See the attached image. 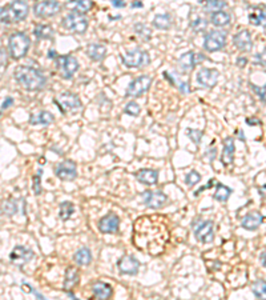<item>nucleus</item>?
Instances as JSON below:
<instances>
[{"mask_svg": "<svg viewBox=\"0 0 266 300\" xmlns=\"http://www.w3.org/2000/svg\"><path fill=\"white\" fill-rule=\"evenodd\" d=\"M14 78L16 83L20 84L27 91H39L46 87L47 78L42 71L30 67V66H19L14 71Z\"/></svg>", "mask_w": 266, "mask_h": 300, "instance_id": "1", "label": "nucleus"}, {"mask_svg": "<svg viewBox=\"0 0 266 300\" xmlns=\"http://www.w3.org/2000/svg\"><path fill=\"white\" fill-rule=\"evenodd\" d=\"M28 16V4L23 0L11 1L10 4L1 7L0 12V20L3 24H14L21 21Z\"/></svg>", "mask_w": 266, "mask_h": 300, "instance_id": "2", "label": "nucleus"}, {"mask_svg": "<svg viewBox=\"0 0 266 300\" xmlns=\"http://www.w3.org/2000/svg\"><path fill=\"white\" fill-rule=\"evenodd\" d=\"M31 47V39L30 36L21 31H16L11 33L8 37V51H10L11 58L19 60L24 58Z\"/></svg>", "mask_w": 266, "mask_h": 300, "instance_id": "3", "label": "nucleus"}, {"mask_svg": "<svg viewBox=\"0 0 266 300\" xmlns=\"http://www.w3.org/2000/svg\"><path fill=\"white\" fill-rule=\"evenodd\" d=\"M121 62L126 68H140V67H144V66H148L151 63V56L144 50L135 48V50H129L124 55H121Z\"/></svg>", "mask_w": 266, "mask_h": 300, "instance_id": "4", "label": "nucleus"}, {"mask_svg": "<svg viewBox=\"0 0 266 300\" xmlns=\"http://www.w3.org/2000/svg\"><path fill=\"white\" fill-rule=\"evenodd\" d=\"M62 24L65 30L68 31H72L75 33H80L83 35L84 32L88 30V20L87 17L80 14L78 11H71L69 14L64 16L63 20H62Z\"/></svg>", "mask_w": 266, "mask_h": 300, "instance_id": "5", "label": "nucleus"}, {"mask_svg": "<svg viewBox=\"0 0 266 300\" xmlns=\"http://www.w3.org/2000/svg\"><path fill=\"white\" fill-rule=\"evenodd\" d=\"M226 32L222 30H213L209 31L203 37V48L208 52H217L221 51L226 44Z\"/></svg>", "mask_w": 266, "mask_h": 300, "instance_id": "6", "label": "nucleus"}, {"mask_svg": "<svg viewBox=\"0 0 266 300\" xmlns=\"http://www.w3.org/2000/svg\"><path fill=\"white\" fill-rule=\"evenodd\" d=\"M55 104L59 105L60 111L65 114V112H75L81 108V100L78 98L76 94L73 92H69V91H65V92H62L60 95L53 100Z\"/></svg>", "mask_w": 266, "mask_h": 300, "instance_id": "7", "label": "nucleus"}, {"mask_svg": "<svg viewBox=\"0 0 266 300\" xmlns=\"http://www.w3.org/2000/svg\"><path fill=\"white\" fill-rule=\"evenodd\" d=\"M56 68L63 79H71L78 69V59L72 55H62L56 59Z\"/></svg>", "mask_w": 266, "mask_h": 300, "instance_id": "8", "label": "nucleus"}, {"mask_svg": "<svg viewBox=\"0 0 266 300\" xmlns=\"http://www.w3.org/2000/svg\"><path fill=\"white\" fill-rule=\"evenodd\" d=\"M152 84V76L149 75H141L133 79L126 88V96L128 98H139L142 94H145L149 90Z\"/></svg>", "mask_w": 266, "mask_h": 300, "instance_id": "9", "label": "nucleus"}, {"mask_svg": "<svg viewBox=\"0 0 266 300\" xmlns=\"http://www.w3.org/2000/svg\"><path fill=\"white\" fill-rule=\"evenodd\" d=\"M62 10V4L59 1L51 0V1H36L33 4V12L36 17L40 19H47L58 15Z\"/></svg>", "mask_w": 266, "mask_h": 300, "instance_id": "10", "label": "nucleus"}, {"mask_svg": "<svg viewBox=\"0 0 266 300\" xmlns=\"http://www.w3.org/2000/svg\"><path fill=\"white\" fill-rule=\"evenodd\" d=\"M219 72L216 68H206L203 67L197 71L196 75V82L203 88H213L219 83Z\"/></svg>", "mask_w": 266, "mask_h": 300, "instance_id": "11", "label": "nucleus"}, {"mask_svg": "<svg viewBox=\"0 0 266 300\" xmlns=\"http://www.w3.org/2000/svg\"><path fill=\"white\" fill-rule=\"evenodd\" d=\"M55 175L63 182H72L78 178V167L72 160H63L55 166Z\"/></svg>", "mask_w": 266, "mask_h": 300, "instance_id": "12", "label": "nucleus"}, {"mask_svg": "<svg viewBox=\"0 0 266 300\" xmlns=\"http://www.w3.org/2000/svg\"><path fill=\"white\" fill-rule=\"evenodd\" d=\"M203 60H205V56H203V53L189 51V52L183 53V55L177 59V64L183 72H190L192 69H194L196 66L203 63Z\"/></svg>", "mask_w": 266, "mask_h": 300, "instance_id": "13", "label": "nucleus"}, {"mask_svg": "<svg viewBox=\"0 0 266 300\" xmlns=\"http://www.w3.org/2000/svg\"><path fill=\"white\" fill-rule=\"evenodd\" d=\"M32 258H33V251L31 248H27L24 246H16L10 253L11 263L15 264L16 267H20V268L30 263Z\"/></svg>", "mask_w": 266, "mask_h": 300, "instance_id": "14", "label": "nucleus"}, {"mask_svg": "<svg viewBox=\"0 0 266 300\" xmlns=\"http://www.w3.org/2000/svg\"><path fill=\"white\" fill-rule=\"evenodd\" d=\"M194 236L201 243H212L214 240V227L212 220L199 221L197 226H193Z\"/></svg>", "mask_w": 266, "mask_h": 300, "instance_id": "15", "label": "nucleus"}, {"mask_svg": "<svg viewBox=\"0 0 266 300\" xmlns=\"http://www.w3.org/2000/svg\"><path fill=\"white\" fill-rule=\"evenodd\" d=\"M142 199L146 207H149L152 210H158L167 204L168 196L161 191H145L142 192Z\"/></svg>", "mask_w": 266, "mask_h": 300, "instance_id": "16", "label": "nucleus"}, {"mask_svg": "<svg viewBox=\"0 0 266 300\" xmlns=\"http://www.w3.org/2000/svg\"><path fill=\"white\" fill-rule=\"evenodd\" d=\"M120 227V217L116 214H108L99 220V230L103 233H116Z\"/></svg>", "mask_w": 266, "mask_h": 300, "instance_id": "17", "label": "nucleus"}, {"mask_svg": "<svg viewBox=\"0 0 266 300\" xmlns=\"http://www.w3.org/2000/svg\"><path fill=\"white\" fill-rule=\"evenodd\" d=\"M117 268L120 271V274L124 275H136L140 268V262L131 255H126L117 262Z\"/></svg>", "mask_w": 266, "mask_h": 300, "instance_id": "18", "label": "nucleus"}, {"mask_svg": "<svg viewBox=\"0 0 266 300\" xmlns=\"http://www.w3.org/2000/svg\"><path fill=\"white\" fill-rule=\"evenodd\" d=\"M233 44L242 52H250L253 48V40L249 30H241L233 36Z\"/></svg>", "mask_w": 266, "mask_h": 300, "instance_id": "19", "label": "nucleus"}, {"mask_svg": "<svg viewBox=\"0 0 266 300\" xmlns=\"http://www.w3.org/2000/svg\"><path fill=\"white\" fill-rule=\"evenodd\" d=\"M249 21L253 26H262L266 33V5H251L249 10Z\"/></svg>", "mask_w": 266, "mask_h": 300, "instance_id": "20", "label": "nucleus"}, {"mask_svg": "<svg viewBox=\"0 0 266 300\" xmlns=\"http://www.w3.org/2000/svg\"><path fill=\"white\" fill-rule=\"evenodd\" d=\"M264 221V216L260 212H249L248 215L244 216V219L241 220V227L244 230H248V231H256L260 228V226Z\"/></svg>", "mask_w": 266, "mask_h": 300, "instance_id": "21", "label": "nucleus"}, {"mask_svg": "<svg viewBox=\"0 0 266 300\" xmlns=\"http://www.w3.org/2000/svg\"><path fill=\"white\" fill-rule=\"evenodd\" d=\"M92 292L99 300H110L112 298L113 290H112L110 284L101 282V280H97L92 284Z\"/></svg>", "mask_w": 266, "mask_h": 300, "instance_id": "22", "label": "nucleus"}, {"mask_svg": "<svg viewBox=\"0 0 266 300\" xmlns=\"http://www.w3.org/2000/svg\"><path fill=\"white\" fill-rule=\"evenodd\" d=\"M135 176L141 184L153 185L157 184V182H158V172H157L156 169L142 168L140 171H137Z\"/></svg>", "mask_w": 266, "mask_h": 300, "instance_id": "23", "label": "nucleus"}, {"mask_svg": "<svg viewBox=\"0 0 266 300\" xmlns=\"http://www.w3.org/2000/svg\"><path fill=\"white\" fill-rule=\"evenodd\" d=\"M85 53L88 55V58L94 62H101L107 55V48L104 44L100 43H91L85 48Z\"/></svg>", "mask_w": 266, "mask_h": 300, "instance_id": "24", "label": "nucleus"}, {"mask_svg": "<svg viewBox=\"0 0 266 300\" xmlns=\"http://www.w3.org/2000/svg\"><path fill=\"white\" fill-rule=\"evenodd\" d=\"M235 140L232 137H226L224 140V150H222V155H221V163L224 166H229L233 163L235 160Z\"/></svg>", "mask_w": 266, "mask_h": 300, "instance_id": "25", "label": "nucleus"}, {"mask_svg": "<svg viewBox=\"0 0 266 300\" xmlns=\"http://www.w3.org/2000/svg\"><path fill=\"white\" fill-rule=\"evenodd\" d=\"M55 120V116L49 112V111H40L36 115L30 116V123L32 126H47L51 124Z\"/></svg>", "mask_w": 266, "mask_h": 300, "instance_id": "26", "label": "nucleus"}, {"mask_svg": "<svg viewBox=\"0 0 266 300\" xmlns=\"http://www.w3.org/2000/svg\"><path fill=\"white\" fill-rule=\"evenodd\" d=\"M78 279H80V272L78 268L75 267H68L65 269V278H64V290L71 291L75 284H78Z\"/></svg>", "mask_w": 266, "mask_h": 300, "instance_id": "27", "label": "nucleus"}, {"mask_svg": "<svg viewBox=\"0 0 266 300\" xmlns=\"http://www.w3.org/2000/svg\"><path fill=\"white\" fill-rule=\"evenodd\" d=\"M230 20H232V16L226 11H217V12L210 14V23L216 27L228 26L230 24Z\"/></svg>", "mask_w": 266, "mask_h": 300, "instance_id": "28", "label": "nucleus"}, {"mask_svg": "<svg viewBox=\"0 0 266 300\" xmlns=\"http://www.w3.org/2000/svg\"><path fill=\"white\" fill-rule=\"evenodd\" d=\"M73 260L78 266H88L92 262V252L87 247H83L78 250L73 255Z\"/></svg>", "mask_w": 266, "mask_h": 300, "instance_id": "29", "label": "nucleus"}, {"mask_svg": "<svg viewBox=\"0 0 266 300\" xmlns=\"http://www.w3.org/2000/svg\"><path fill=\"white\" fill-rule=\"evenodd\" d=\"M172 24L173 20L171 14H157L153 17V26L156 27L157 30H169Z\"/></svg>", "mask_w": 266, "mask_h": 300, "instance_id": "30", "label": "nucleus"}, {"mask_svg": "<svg viewBox=\"0 0 266 300\" xmlns=\"http://www.w3.org/2000/svg\"><path fill=\"white\" fill-rule=\"evenodd\" d=\"M33 35L37 39H51L53 36V28L48 24H37L33 28Z\"/></svg>", "mask_w": 266, "mask_h": 300, "instance_id": "31", "label": "nucleus"}, {"mask_svg": "<svg viewBox=\"0 0 266 300\" xmlns=\"http://www.w3.org/2000/svg\"><path fill=\"white\" fill-rule=\"evenodd\" d=\"M251 291L257 299L266 300V280L257 279L251 285Z\"/></svg>", "mask_w": 266, "mask_h": 300, "instance_id": "32", "label": "nucleus"}, {"mask_svg": "<svg viewBox=\"0 0 266 300\" xmlns=\"http://www.w3.org/2000/svg\"><path fill=\"white\" fill-rule=\"evenodd\" d=\"M216 187H217V190H216V194H214V199L225 203L226 200L229 199V196L232 195L233 190L229 188V187H226V185H224L222 183H217Z\"/></svg>", "mask_w": 266, "mask_h": 300, "instance_id": "33", "label": "nucleus"}, {"mask_svg": "<svg viewBox=\"0 0 266 300\" xmlns=\"http://www.w3.org/2000/svg\"><path fill=\"white\" fill-rule=\"evenodd\" d=\"M75 212V205L71 201H63L59 208V217L63 221H67Z\"/></svg>", "mask_w": 266, "mask_h": 300, "instance_id": "34", "label": "nucleus"}, {"mask_svg": "<svg viewBox=\"0 0 266 300\" xmlns=\"http://www.w3.org/2000/svg\"><path fill=\"white\" fill-rule=\"evenodd\" d=\"M69 3L75 5L73 11H78L80 14H83V15L94 8V3L89 1V0H73V1H69Z\"/></svg>", "mask_w": 266, "mask_h": 300, "instance_id": "35", "label": "nucleus"}, {"mask_svg": "<svg viewBox=\"0 0 266 300\" xmlns=\"http://www.w3.org/2000/svg\"><path fill=\"white\" fill-rule=\"evenodd\" d=\"M189 23H190V27L193 28V31L196 32L205 31L206 27H208V20L200 15H197L196 17H190V21H189Z\"/></svg>", "mask_w": 266, "mask_h": 300, "instance_id": "36", "label": "nucleus"}, {"mask_svg": "<svg viewBox=\"0 0 266 300\" xmlns=\"http://www.w3.org/2000/svg\"><path fill=\"white\" fill-rule=\"evenodd\" d=\"M133 30H135L136 33H137L141 39H144L145 42L152 37V30L146 26V24H144V23H136L135 26H133Z\"/></svg>", "mask_w": 266, "mask_h": 300, "instance_id": "37", "label": "nucleus"}, {"mask_svg": "<svg viewBox=\"0 0 266 300\" xmlns=\"http://www.w3.org/2000/svg\"><path fill=\"white\" fill-rule=\"evenodd\" d=\"M226 5L228 4H226L225 1H219V0H212V1L203 3L205 10L210 11L212 14H213V12H217V11H222V8H225Z\"/></svg>", "mask_w": 266, "mask_h": 300, "instance_id": "38", "label": "nucleus"}, {"mask_svg": "<svg viewBox=\"0 0 266 300\" xmlns=\"http://www.w3.org/2000/svg\"><path fill=\"white\" fill-rule=\"evenodd\" d=\"M17 212V204H16L15 200H7L3 204V214H5L7 216L15 215Z\"/></svg>", "mask_w": 266, "mask_h": 300, "instance_id": "39", "label": "nucleus"}, {"mask_svg": "<svg viewBox=\"0 0 266 300\" xmlns=\"http://www.w3.org/2000/svg\"><path fill=\"white\" fill-rule=\"evenodd\" d=\"M141 112V108L140 105L137 104L136 101H129L128 104L125 105V108H124V114H126V115H131V116H139Z\"/></svg>", "mask_w": 266, "mask_h": 300, "instance_id": "40", "label": "nucleus"}, {"mask_svg": "<svg viewBox=\"0 0 266 300\" xmlns=\"http://www.w3.org/2000/svg\"><path fill=\"white\" fill-rule=\"evenodd\" d=\"M203 135V131H200V130H194V128H188V130H187V136H188L194 144H197V146L201 143Z\"/></svg>", "mask_w": 266, "mask_h": 300, "instance_id": "41", "label": "nucleus"}, {"mask_svg": "<svg viewBox=\"0 0 266 300\" xmlns=\"http://www.w3.org/2000/svg\"><path fill=\"white\" fill-rule=\"evenodd\" d=\"M200 180H201V175L197 172V171H190L188 175H187V178H185V182L188 183L189 187H193V185L199 184Z\"/></svg>", "mask_w": 266, "mask_h": 300, "instance_id": "42", "label": "nucleus"}, {"mask_svg": "<svg viewBox=\"0 0 266 300\" xmlns=\"http://www.w3.org/2000/svg\"><path fill=\"white\" fill-rule=\"evenodd\" d=\"M37 172H39V174L33 176V184H32V188H33V192H35V195H40V194H42V185H40V179H42L43 171H42V169H39Z\"/></svg>", "mask_w": 266, "mask_h": 300, "instance_id": "43", "label": "nucleus"}, {"mask_svg": "<svg viewBox=\"0 0 266 300\" xmlns=\"http://www.w3.org/2000/svg\"><path fill=\"white\" fill-rule=\"evenodd\" d=\"M251 90L256 92L257 96L260 98V100H261L262 103H266V83L265 85H262V87H258V85L256 84H251Z\"/></svg>", "mask_w": 266, "mask_h": 300, "instance_id": "44", "label": "nucleus"}, {"mask_svg": "<svg viewBox=\"0 0 266 300\" xmlns=\"http://www.w3.org/2000/svg\"><path fill=\"white\" fill-rule=\"evenodd\" d=\"M257 62L261 64L262 67H265L266 68V47L264 48V51H262L261 53H257Z\"/></svg>", "mask_w": 266, "mask_h": 300, "instance_id": "45", "label": "nucleus"}, {"mask_svg": "<svg viewBox=\"0 0 266 300\" xmlns=\"http://www.w3.org/2000/svg\"><path fill=\"white\" fill-rule=\"evenodd\" d=\"M14 104V98H11V96H7L4 100H3V103H1V111L7 110L8 107H11V105Z\"/></svg>", "mask_w": 266, "mask_h": 300, "instance_id": "46", "label": "nucleus"}, {"mask_svg": "<svg viewBox=\"0 0 266 300\" xmlns=\"http://www.w3.org/2000/svg\"><path fill=\"white\" fill-rule=\"evenodd\" d=\"M214 182H216V180L210 179V182H209V184L203 185V187H201L200 190H197V191H196V192H194V196L200 195V194H201V192H203V191H205V190H210V188H212V187H213V185H214Z\"/></svg>", "mask_w": 266, "mask_h": 300, "instance_id": "47", "label": "nucleus"}, {"mask_svg": "<svg viewBox=\"0 0 266 300\" xmlns=\"http://www.w3.org/2000/svg\"><path fill=\"white\" fill-rule=\"evenodd\" d=\"M246 124L248 126H261V120H258L257 117H248L246 119Z\"/></svg>", "mask_w": 266, "mask_h": 300, "instance_id": "48", "label": "nucleus"}, {"mask_svg": "<svg viewBox=\"0 0 266 300\" xmlns=\"http://www.w3.org/2000/svg\"><path fill=\"white\" fill-rule=\"evenodd\" d=\"M7 67V53H5L4 47H1V71Z\"/></svg>", "mask_w": 266, "mask_h": 300, "instance_id": "49", "label": "nucleus"}, {"mask_svg": "<svg viewBox=\"0 0 266 300\" xmlns=\"http://www.w3.org/2000/svg\"><path fill=\"white\" fill-rule=\"evenodd\" d=\"M112 5L116 8H123V7H125V3L121 0H112Z\"/></svg>", "mask_w": 266, "mask_h": 300, "instance_id": "50", "label": "nucleus"}, {"mask_svg": "<svg viewBox=\"0 0 266 300\" xmlns=\"http://www.w3.org/2000/svg\"><path fill=\"white\" fill-rule=\"evenodd\" d=\"M246 63H248V60H246L245 58L237 59V66H238V67H241V68H242V67H245Z\"/></svg>", "mask_w": 266, "mask_h": 300, "instance_id": "51", "label": "nucleus"}, {"mask_svg": "<svg viewBox=\"0 0 266 300\" xmlns=\"http://www.w3.org/2000/svg\"><path fill=\"white\" fill-rule=\"evenodd\" d=\"M260 260H261V264L264 266L266 268V251H264V252L261 253V256H260Z\"/></svg>", "mask_w": 266, "mask_h": 300, "instance_id": "52", "label": "nucleus"}, {"mask_svg": "<svg viewBox=\"0 0 266 300\" xmlns=\"http://www.w3.org/2000/svg\"><path fill=\"white\" fill-rule=\"evenodd\" d=\"M48 58L49 59H58L59 55L56 53V51H53V50H51L49 52H48Z\"/></svg>", "mask_w": 266, "mask_h": 300, "instance_id": "53", "label": "nucleus"}, {"mask_svg": "<svg viewBox=\"0 0 266 300\" xmlns=\"http://www.w3.org/2000/svg\"><path fill=\"white\" fill-rule=\"evenodd\" d=\"M32 294H33V295L36 296V298H37V299H39V300H47V299H46V298H44V296L42 295V294H39L37 291L32 290Z\"/></svg>", "mask_w": 266, "mask_h": 300, "instance_id": "54", "label": "nucleus"}, {"mask_svg": "<svg viewBox=\"0 0 266 300\" xmlns=\"http://www.w3.org/2000/svg\"><path fill=\"white\" fill-rule=\"evenodd\" d=\"M260 195L264 196L266 199V184L262 185V187H260Z\"/></svg>", "mask_w": 266, "mask_h": 300, "instance_id": "55", "label": "nucleus"}, {"mask_svg": "<svg viewBox=\"0 0 266 300\" xmlns=\"http://www.w3.org/2000/svg\"><path fill=\"white\" fill-rule=\"evenodd\" d=\"M142 5H144V4H142L141 1H135V3H132L131 7H132V8H141Z\"/></svg>", "mask_w": 266, "mask_h": 300, "instance_id": "56", "label": "nucleus"}, {"mask_svg": "<svg viewBox=\"0 0 266 300\" xmlns=\"http://www.w3.org/2000/svg\"><path fill=\"white\" fill-rule=\"evenodd\" d=\"M238 136H241V140H242V142H245V136H244V132H242V131L238 132Z\"/></svg>", "mask_w": 266, "mask_h": 300, "instance_id": "57", "label": "nucleus"}]
</instances>
